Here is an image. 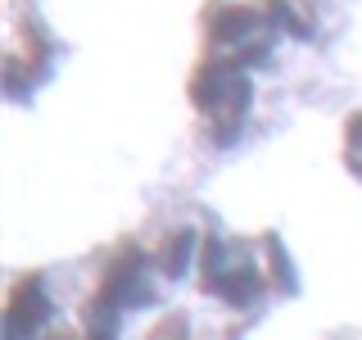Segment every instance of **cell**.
<instances>
[{
	"label": "cell",
	"instance_id": "6da1fadb",
	"mask_svg": "<svg viewBox=\"0 0 362 340\" xmlns=\"http://www.w3.org/2000/svg\"><path fill=\"white\" fill-rule=\"evenodd\" d=\"M195 105L199 109H209L213 118H240V109H245V100H249V86H245V77L235 73L231 64H213V68H204V73L195 77Z\"/></svg>",
	"mask_w": 362,
	"mask_h": 340
},
{
	"label": "cell",
	"instance_id": "7a4b0ae2",
	"mask_svg": "<svg viewBox=\"0 0 362 340\" xmlns=\"http://www.w3.org/2000/svg\"><path fill=\"white\" fill-rule=\"evenodd\" d=\"M45 313H50V300H45V286L37 277H23L14 295H9V313H5V332L9 340H28L41 332Z\"/></svg>",
	"mask_w": 362,
	"mask_h": 340
},
{
	"label": "cell",
	"instance_id": "3957f363",
	"mask_svg": "<svg viewBox=\"0 0 362 340\" xmlns=\"http://www.w3.org/2000/svg\"><path fill=\"white\" fill-rule=\"evenodd\" d=\"M190 249H195V232H181V236H173L168 241V254H163V272H186V264H190Z\"/></svg>",
	"mask_w": 362,
	"mask_h": 340
}]
</instances>
